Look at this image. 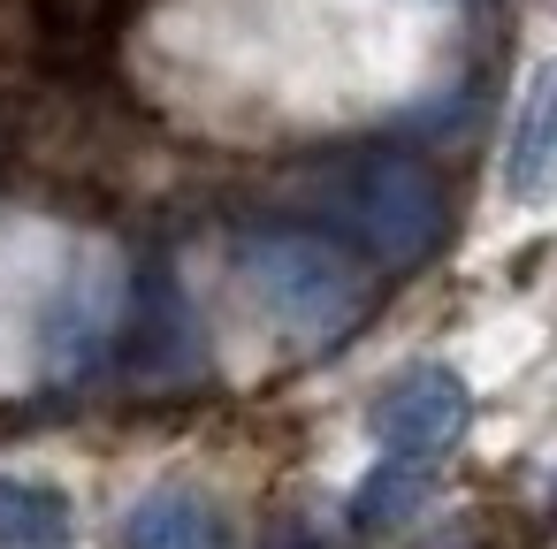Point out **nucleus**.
I'll list each match as a JSON object with an SVG mask.
<instances>
[{
    "label": "nucleus",
    "mask_w": 557,
    "mask_h": 549,
    "mask_svg": "<svg viewBox=\"0 0 557 549\" xmlns=\"http://www.w3.org/2000/svg\"><path fill=\"white\" fill-rule=\"evenodd\" d=\"M237 267L306 351L344 344L367 313V267L321 229H252L237 245Z\"/></svg>",
    "instance_id": "1"
},
{
    "label": "nucleus",
    "mask_w": 557,
    "mask_h": 549,
    "mask_svg": "<svg viewBox=\"0 0 557 549\" xmlns=\"http://www.w3.org/2000/svg\"><path fill=\"white\" fill-rule=\"evenodd\" d=\"M382 267H420L443 237V191H435V169L412 161V153H367V161H344L321 176L313 191Z\"/></svg>",
    "instance_id": "2"
},
{
    "label": "nucleus",
    "mask_w": 557,
    "mask_h": 549,
    "mask_svg": "<svg viewBox=\"0 0 557 549\" xmlns=\"http://www.w3.org/2000/svg\"><path fill=\"white\" fill-rule=\"evenodd\" d=\"M115 344L131 359V382H146V389H176V382L207 374V336H199V313H191L169 260H146L131 275V305H123Z\"/></svg>",
    "instance_id": "3"
},
{
    "label": "nucleus",
    "mask_w": 557,
    "mask_h": 549,
    "mask_svg": "<svg viewBox=\"0 0 557 549\" xmlns=\"http://www.w3.org/2000/svg\"><path fill=\"white\" fill-rule=\"evenodd\" d=\"M123 305H131V267L115 252H77L70 283L54 290L47 305V366L54 374H85L92 359L115 351V328H123Z\"/></svg>",
    "instance_id": "4"
},
{
    "label": "nucleus",
    "mask_w": 557,
    "mask_h": 549,
    "mask_svg": "<svg viewBox=\"0 0 557 549\" xmlns=\"http://www.w3.org/2000/svg\"><path fill=\"white\" fill-rule=\"evenodd\" d=\"M466 420H473V389H466L450 366H412V374H397V382L382 389V404H374V442H382V458L435 465V458L458 450Z\"/></svg>",
    "instance_id": "5"
},
{
    "label": "nucleus",
    "mask_w": 557,
    "mask_h": 549,
    "mask_svg": "<svg viewBox=\"0 0 557 549\" xmlns=\"http://www.w3.org/2000/svg\"><path fill=\"white\" fill-rule=\"evenodd\" d=\"M123 549H230V526L207 496L191 488H161L123 519Z\"/></svg>",
    "instance_id": "6"
},
{
    "label": "nucleus",
    "mask_w": 557,
    "mask_h": 549,
    "mask_svg": "<svg viewBox=\"0 0 557 549\" xmlns=\"http://www.w3.org/2000/svg\"><path fill=\"white\" fill-rule=\"evenodd\" d=\"M504 184L519 199H542L557 184V62L527 85L519 100V123H511V161H504Z\"/></svg>",
    "instance_id": "7"
},
{
    "label": "nucleus",
    "mask_w": 557,
    "mask_h": 549,
    "mask_svg": "<svg viewBox=\"0 0 557 549\" xmlns=\"http://www.w3.org/2000/svg\"><path fill=\"white\" fill-rule=\"evenodd\" d=\"M70 534H77V519H70L62 488L0 473V549H70Z\"/></svg>",
    "instance_id": "8"
},
{
    "label": "nucleus",
    "mask_w": 557,
    "mask_h": 549,
    "mask_svg": "<svg viewBox=\"0 0 557 549\" xmlns=\"http://www.w3.org/2000/svg\"><path fill=\"white\" fill-rule=\"evenodd\" d=\"M420 503H428V465L382 458V465L359 481V496H351V519H359V534H389V526L420 519Z\"/></svg>",
    "instance_id": "9"
},
{
    "label": "nucleus",
    "mask_w": 557,
    "mask_h": 549,
    "mask_svg": "<svg viewBox=\"0 0 557 549\" xmlns=\"http://www.w3.org/2000/svg\"><path fill=\"white\" fill-rule=\"evenodd\" d=\"M39 16H47V32L54 39H115V24H123V0H39Z\"/></svg>",
    "instance_id": "10"
},
{
    "label": "nucleus",
    "mask_w": 557,
    "mask_h": 549,
    "mask_svg": "<svg viewBox=\"0 0 557 549\" xmlns=\"http://www.w3.org/2000/svg\"><path fill=\"white\" fill-rule=\"evenodd\" d=\"M549 496H557V481H549Z\"/></svg>",
    "instance_id": "11"
}]
</instances>
